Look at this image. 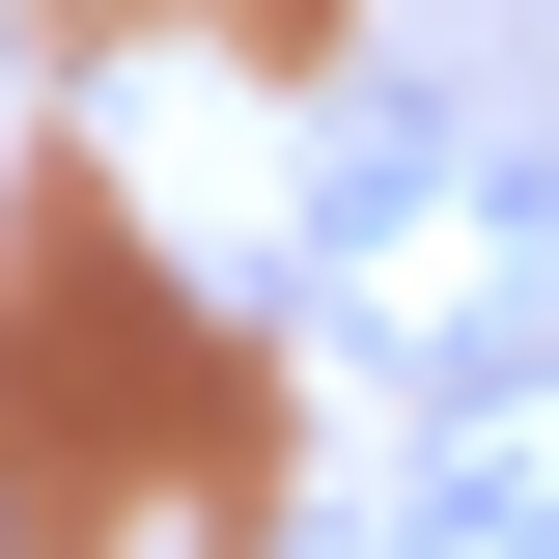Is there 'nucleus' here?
I'll list each match as a JSON object with an SVG mask.
<instances>
[{
    "instance_id": "1",
    "label": "nucleus",
    "mask_w": 559,
    "mask_h": 559,
    "mask_svg": "<svg viewBox=\"0 0 559 559\" xmlns=\"http://www.w3.org/2000/svg\"><path fill=\"white\" fill-rule=\"evenodd\" d=\"M532 280H559V168H448V140H364L336 168V336H392L419 392L503 364Z\"/></svg>"
},
{
    "instance_id": "2",
    "label": "nucleus",
    "mask_w": 559,
    "mask_h": 559,
    "mask_svg": "<svg viewBox=\"0 0 559 559\" xmlns=\"http://www.w3.org/2000/svg\"><path fill=\"white\" fill-rule=\"evenodd\" d=\"M419 532H476V559H559V364H448Z\"/></svg>"
}]
</instances>
